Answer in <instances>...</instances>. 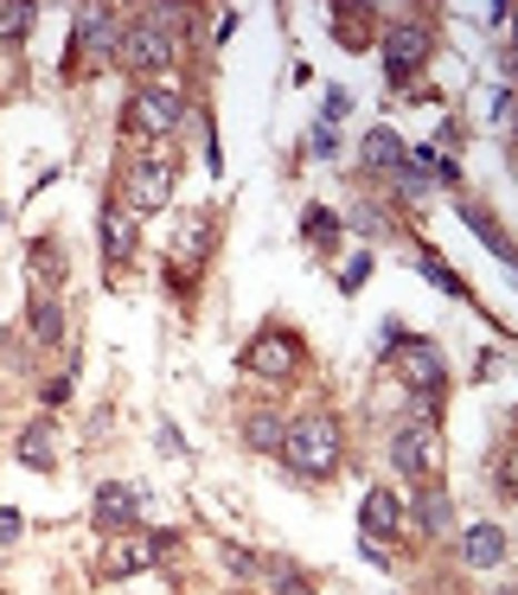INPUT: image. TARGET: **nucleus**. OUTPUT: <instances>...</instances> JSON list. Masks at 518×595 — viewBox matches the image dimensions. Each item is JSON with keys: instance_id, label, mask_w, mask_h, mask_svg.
Here are the masks:
<instances>
[{"instance_id": "1", "label": "nucleus", "mask_w": 518, "mask_h": 595, "mask_svg": "<svg viewBox=\"0 0 518 595\" xmlns=\"http://www.w3.org/2000/svg\"><path fill=\"white\" fill-rule=\"evenodd\" d=\"M282 462H288V474H301V480H327V474H339V462H346L339 423L333 416H301V423H288L282 429Z\"/></svg>"}, {"instance_id": "2", "label": "nucleus", "mask_w": 518, "mask_h": 595, "mask_svg": "<svg viewBox=\"0 0 518 595\" xmlns=\"http://www.w3.org/2000/svg\"><path fill=\"white\" fill-rule=\"evenodd\" d=\"M116 65L135 71V78H160L167 65H173V32L160 27L155 13H141L122 27V46H116Z\"/></svg>"}, {"instance_id": "3", "label": "nucleus", "mask_w": 518, "mask_h": 595, "mask_svg": "<svg viewBox=\"0 0 518 595\" xmlns=\"http://www.w3.org/2000/svg\"><path fill=\"white\" fill-rule=\"evenodd\" d=\"M167 199H173V160H167V155L129 160V173H122V199H116V206L129 211V218H148V211H160Z\"/></svg>"}, {"instance_id": "4", "label": "nucleus", "mask_w": 518, "mask_h": 595, "mask_svg": "<svg viewBox=\"0 0 518 595\" xmlns=\"http://www.w3.org/2000/svg\"><path fill=\"white\" fill-rule=\"evenodd\" d=\"M397 371H404V385L416 390V410H422V423L436 416L441 390H448V365H441V353L429 346V339H404L397 346Z\"/></svg>"}, {"instance_id": "5", "label": "nucleus", "mask_w": 518, "mask_h": 595, "mask_svg": "<svg viewBox=\"0 0 518 595\" xmlns=\"http://www.w3.org/2000/svg\"><path fill=\"white\" fill-rule=\"evenodd\" d=\"M378 46H385V78H390V90H404V83L422 71V58L436 52V39H429V27H422V20H397L390 32H378Z\"/></svg>"}, {"instance_id": "6", "label": "nucleus", "mask_w": 518, "mask_h": 595, "mask_svg": "<svg viewBox=\"0 0 518 595\" xmlns=\"http://www.w3.org/2000/svg\"><path fill=\"white\" fill-rule=\"evenodd\" d=\"M186 122V103H180V90L173 83H141L135 90V103L129 116H122V129L129 135H173Z\"/></svg>"}, {"instance_id": "7", "label": "nucleus", "mask_w": 518, "mask_h": 595, "mask_svg": "<svg viewBox=\"0 0 518 595\" xmlns=\"http://www.w3.org/2000/svg\"><path fill=\"white\" fill-rule=\"evenodd\" d=\"M390 467H397L404 480H429L441 467V429L436 423H404V429L390 436Z\"/></svg>"}, {"instance_id": "8", "label": "nucleus", "mask_w": 518, "mask_h": 595, "mask_svg": "<svg viewBox=\"0 0 518 595\" xmlns=\"http://www.w3.org/2000/svg\"><path fill=\"white\" fill-rule=\"evenodd\" d=\"M243 371H257V378H295L301 371V339L288 334V327H262L250 346H243Z\"/></svg>"}, {"instance_id": "9", "label": "nucleus", "mask_w": 518, "mask_h": 595, "mask_svg": "<svg viewBox=\"0 0 518 595\" xmlns=\"http://www.w3.org/2000/svg\"><path fill=\"white\" fill-rule=\"evenodd\" d=\"M135 518H141V487H122V480L97 487V499H90V525L97 532H129Z\"/></svg>"}, {"instance_id": "10", "label": "nucleus", "mask_w": 518, "mask_h": 595, "mask_svg": "<svg viewBox=\"0 0 518 595\" xmlns=\"http://www.w3.org/2000/svg\"><path fill=\"white\" fill-rule=\"evenodd\" d=\"M167 544H173V532H148V538H129V544H116L103 557L109 576H135V569H155L160 557H167Z\"/></svg>"}, {"instance_id": "11", "label": "nucleus", "mask_w": 518, "mask_h": 595, "mask_svg": "<svg viewBox=\"0 0 518 595\" xmlns=\"http://www.w3.org/2000/svg\"><path fill=\"white\" fill-rule=\"evenodd\" d=\"M359 525H365V538H371V544L397 538V532H404V493L371 487V493H365V506H359Z\"/></svg>"}, {"instance_id": "12", "label": "nucleus", "mask_w": 518, "mask_h": 595, "mask_svg": "<svg viewBox=\"0 0 518 595\" xmlns=\"http://www.w3.org/2000/svg\"><path fill=\"white\" fill-rule=\"evenodd\" d=\"M116 46H122V20H116L109 7H83V13H78V52L116 58Z\"/></svg>"}, {"instance_id": "13", "label": "nucleus", "mask_w": 518, "mask_h": 595, "mask_svg": "<svg viewBox=\"0 0 518 595\" xmlns=\"http://www.w3.org/2000/svg\"><path fill=\"white\" fill-rule=\"evenodd\" d=\"M13 455H20V467H32V474H52V467H58V429H52V416L27 423Z\"/></svg>"}, {"instance_id": "14", "label": "nucleus", "mask_w": 518, "mask_h": 595, "mask_svg": "<svg viewBox=\"0 0 518 595\" xmlns=\"http://www.w3.org/2000/svg\"><path fill=\"white\" fill-rule=\"evenodd\" d=\"M404 160H410V148H404V135H397V129H371L359 141V167H365V173H397Z\"/></svg>"}, {"instance_id": "15", "label": "nucleus", "mask_w": 518, "mask_h": 595, "mask_svg": "<svg viewBox=\"0 0 518 595\" xmlns=\"http://www.w3.org/2000/svg\"><path fill=\"white\" fill-rule=\"evenodd\" d=\"M506 551H512V544H506L499 525H467V538H461V564L467 569H499L506 564Z\"/></svg>"}, {"instance_id": "16", "label": "nucleus", "mask_w": 518, "mask_h": 595, "mask_svg": "<svg viewBox=\"0 0 518 595\" xmlns=\"http://www.w3.org/2000/svg\"><path fill=\"white\" fill-rule=\"evenodd\" d=\"M27 327H32V346H64V308H58L52 288H32Z\"/></svg>"}, {"instance_id": "17", "label": "nucleus", "mask_w": 518, "mask_h": 595, "mask_svg": "<svg viewBox=\"0 0 518 595\" xmlns=\"http://www.w3.org/2000/svg\"><path fill=\"white\" fill-rule=\"evenodd\" d=\"M410 518L429 532V538H448V532H455V499H448L441 487H422L410 499Z\"/></svg>"}, {"instance_id": "18", "label": "nucleus", "mask_w": 518, "mask_h": 595, "mask_svg": "<svg viewBox=\"0 0 518 595\" xmlns=\"http://www.w3.org/2000/svg\"><path fill=\"white\" fill-rule=\"evenodd\" d=\"M97 237H103V257L109 262H129L135 257V218L122 206H103V218H97Z\"/></svg>"}, {"instance_id": "19", "label": "nucleus", "mask_w": 518, "mask_h": 595, "mask_svg": "<svg viewBox=\"0 0 518 595\" xmlns=\"http://www.w3.org/2000/svg\"><path fill=\"white\" fill-rule=\"evenodd\" d=\"M282 416L276 410H250L243 416V448H250V455H282Z\"/></svg>"}, {"instance_id": "20", "label": "nucleus", "mask_w": 518, "mask_h": 595, "mask_svg": "<svg viewBox=\"0 0 518 595\" xmlns=\"http://www.w3.org/2000/svg\"><path fill=\"white\" fill-rule=\"evenodd\" d=\"M461 218H467V225H474V231H480V244H487L492 257H499V262H506V269H512V237L499 231V218H492L487 206H474V199H461Z\"/></svg>"}, {"instance_id": "21", "label": "nucleus", "mask_w": 518, "mask_h": 595, "mask_svg": "<svg viewBox=\"0 0 518 595\" xmlns=\"http://www.w3.org/2000/svg\"><path fill=\"white\" fill-rule=\"evenodd\" d=\"M333 39L346 46V52H365V46H371V13H359V7H339V13H333Z\"/></svg>"}, {"instance_id": "22", "label": "nucleus", "mask_w": 518, "mask_h": 595, "mask_svg": "<svg viewBox=\"0 0 518 595\" xmlns=\"http://www.w3.org/2000/svg\"><path fill=\"white\" fill-rule=\"evenodd\" d=\"M206 250H211V231H206V225H186L180 250H173V276L186 282V276H192V262H206Z\"/></svg>"}, {"instance_id": "23", "label": "nucleus", "mask_w": 518, "mask_h": 595, "mask_svg": "<svg viewBox=\"0 0 518 595\" xmlns=\"http://www.w3.org/2000/svg\"><path fill=\"white\" fill-rule=\"evenodd\" d=\"M32 276H39V288L64 282V250H58L52 237H39V244H32Z\"/></svg>"}, {"instance_id": "24", "label": "nucleus", "mask_w": 518, "mask_h": 595, "mask_svg": "<svg viewBox=\"0 0 518 595\" xmlns=\"http://www.w3.org/2000/svg\"><path fill=\"white\" fill-rule=\"evenodd\" d=\"M301 237H308L313 250H327V244L339 237V218H333L327 206H308V218H301Z\"/></svg>"}, {"instance_id": "25", "label": "nucleus", "mask_w": 518, "mask_h": 595, "mask_svg": "<svg viewBox=\"0 0 518 595\" xmlns=\"http://www.w3.org/2000/svg\"><path fill=\"white\" fill-rule=\"evenodd\" d=\"M32 27V7L27 0H13V7H0V46H20Z\"/></svg>"}, {"instance_id": "26", "label": "nucleus", "mask_w": 518, "mask_h": 595, "mask_svg": "<svg viewBox=\"0 0 518 595\" xmlns=\"http://www.w3.org/2000/svg\"><path fill=\"white\" fill-rule=\"evenodd\" d=\"M422 276H429V282H436L441 295H467V282H461V276H455V269H448V262L436 257V250H422Z\"/></svg>"}, {"instance_id": "27", "label": "nucleus", "mask_w": 518, "mask_h": 595, "mask_svg": "<svg viewBox=\"0 0 518 595\" xmlns=\"http://www.w3.org/2000/svg\"><path fill=\"white\" fill-rule=\"evenodd\" d=\"M390 180H397V192H404V199H422V192H429V173H422V167H410V160H404Z\"/></svg>"}, {"instance_id": "28", "label": "nucleus", "mask_w": 518, "mask_h": 595, "mask_svg": "<svg viewBox=\"0 0 518 595\" xmlns=\"http://www.w3.org/2000/svg\"><path fill=\"white\" fill-rule=\"evenodd\" d=\"M308 148H313L320 160H333V155H339V129H333V122H313V129H308Z\"/></svg>"}, {"instance_id": "29", "label": "nucleus", "mask_w": 518, "mask_h": 595, "mask_svg": "<svg viewBox=\"0 0 518 595\" xmlns=\"http://www.w3.org/2000/svg\"><path fill=\"white\" fill-rule=\"evenodd\" d=\"M218 557H225V569H231V576H262V557H250V551H237V544H225Z\"/></svg>"}, {"instance_id": "30", "label": "nucleus", "mask_w": 518, "mask_h": 595, "mask_svg": "<svg viewBox=\"0 0 518 595\" xmlns=\"http://www.w3.org/2000/svg\"><path fill=\"white\" fill-rule=\"evenodd\" d=\"M352 231H371V237H385V211H371V206H352Z\"/></svg>"}, {"instance_id": "31", "label": "nucleus", "mask_w": 518, "mask_h": 595, "mask_svg": "<svg viewBox=\"0 0 518 595\" xmlns=\"http://www.w3.org/2000/svg\"><path fill=\"white\" fill-rule=\"evenodd\" d=\"M365 276H371V257H352L346 269H339V288L352 295V288H365Z\"/></svg>"}, {"instance_id": "32", "label": "nucleus", "mask_w": 518, "mask_h": 595, "mask_svg": "<svg viewBox=\"0 0 518 595\" xmlns=\"http://www.w3.org/2000/svg\"><path fill=\"white\" fill-rule=\"evenodd\" d=\"M20 532H27V518L13 513V506H0V544H13Z\"/></svg>"}, {"instance_id": "33", "label": "nucleus", "mask_w": 518, "mask_h": 595, "mask_svg": "<svg viewBox=\"0 0 518 595\" xmlns=\"http://www.w3.org/2000/svg\"><path fill=\"white\" fill-rule=\"evenodd\" d=\"M492 480H499V499H512L518 474H512V455H499V467H492Z\"/></svg>"}, {"instance_id": "34", "label": "nucleus", "mask_w": 518, "mask_h": 595, "mask_svg": "<svg viewBox=\"0 0 518 595\" xmlns=\"http://www.w3.org/2000/svg\"><path fill=\"white\" fill-rule=\"evenodd\" d=\"M39 397H46V404H52V410H58V404L71 397V371H58V378H52V385H46V390H39Z\"/></svg>"}, {"instance_id": "35", "label": "nucleus", "mask_w": 518, "mask_h": 595, "mask_svg": "<svg viewBox=\"0 0 518 595\" xmlns=\"http://www.w3.org/2000/svg\"><path fill=\"white\" fill-rule=\"evenodd\" d=\"M346 109H352V97H346V90H327V116H320V122H339Z\"/></svg>"}, {"instance_id": "36", "label": "nucleus", "mask_w": 518, "mask_h": 595, "mask_svg": "<svg viewBox=\"0 0 518 595\" xmlns=\"http://www.w3.org/2000/svg\"><path fill=\"white\" fill-rule=\"evenodd\" d=\"M160 448H167V455H186V442H180V429H173V423H160Z\"/></svg>"}, {"instance_id": "37", "label": "nucleus", "mask_w": 518, "mask_h": 595, "mask_svg": "<svg viewBox=\"0 0 518 595\" xmlns=\"http://www.w3.org/2000/svg\"><path fill=\"white\" fill-rule=\"evenodd\" d=\"M288 595H313V589H308V583H295V589H288Z\"/></svg>"}, {"instance_id": "38", "label": "nucleus", "mask_w": 518, "mask_h": 595, "mask_svg": "<svg viewBox=\"0 0 518 595\" xmlns=\"http://www.w3.org/2000/svg\"><path fill=\"white\" fill-rule=\"evenodd\" d=\"M492 595H518V589H492Z\"/></svg>"}]
</instances>
